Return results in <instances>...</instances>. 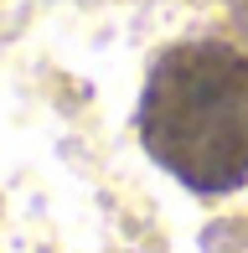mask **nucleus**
I'll return each mask as SVG.
<instances>
[{"label": "nucleus", "mask_w": 248, "mask_h": 253, "mask_svg": "<svg viewBox=\"0 0 248 253\" xmlns=\"http://www.w3.org/2000/svg\"><path fill=\"white\" fill-rule=\"evenodd\" d=\"M140 140L186 191H238L248 181V52L233 42L161 52L140 93Z\"/></svg>", "instance_id": "f257e3e1"}]
</instances>
